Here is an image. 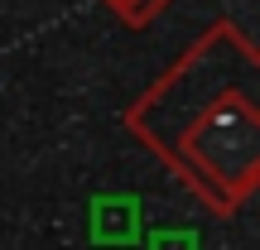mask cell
I'll use <instances>...</instances> for the list:
<instances>
[{"mask_svg":"<svg viewBox=\"0 0 260 250\" xmlns=\"http://www.w3.org/2000/svg\"><path fill=\"white\" fill-rule=\"evenodd\" d=\"M106 10H111L121 24L130 29H145V24H154L159 15L169 10V0H106Z\"/></svg>","mask_w":260,"mask_h":250,"instance_id":"7a4b0ae2","label":"cell"},{"mask_svg":"<svg viewBox=\"0 0 260 250\" xmlns=\"http://www.w3.org/2000/svg\"><path fill=\"white\" fill-rule=\"evenodd\" d=\"M255 77L260 53L251 34L217 19L125 111V130L212 217H236L260 188Z\"/></svg>","mask_w":260,"mask_h":250,"instance_id":"6da1fadb","label":"cell"}]
</instances>
